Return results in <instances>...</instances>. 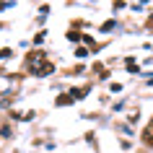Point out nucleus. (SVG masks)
Listing matches in <instances>:
<instances>
[{
	"label": "nucleus",
	"mask_w": 153,
	"mask_h": 153,
	"mask_svg": "<svg viewBox=\"0 0 153 153\" xmlns=\"http://www.w3.org/2000/svg\"><path fill=\"white\" fill-rule=\"evenodd\" d=\"M26 65H29V70L36 73V75H49V73L55 70V68H52V62L44 57V52H31V55H29V60H26Z\"/></svg>",
	"instance_id": "1"
},
{
	"label": "nucleus",
	"mask_w": 153,
	"mask_h": 153,
	"mask_svg": "<svg viewBox=\"0 0 153 153\" xmlns=\"http://www.w3.org/2000/svg\"><path fill=\"white\" fill-rule=\"evenodd\" d=\"M145 143H151V145H153V122L148 125V130H145Z\"/></svg>",
	"instance_id": "2"
},
{
	"label": "nucleus",
	"mask_w": 153,
	"mask_h": 153,
	"mask_svg": "<svg viewBox=\"0 0 153 153\" xmlns=\"http://www.w3.org/2000/svg\"><path fill=\"white\" fill-rule=\"evenodd\" d=\"M112 29H114V21H106V24L101 26V31H112Z\"/></svg>",
	"instance_id": "3"
},
{
	"label": "nucleus",
	"mask_w": 153,
	"mask_h": 153,
	"mask_svg": "<svg viewBox=\"0 0 153 153\" xmlns=\"http://www.w3.org/2000/svg\"><path fill=\"white\" fill-rule=\"evenodd\" d=\"M68 39H70V42H78V39H81V34H78V31H70V34H68Z\"/></svg>",
	"instance_id": "4"
}]
</instances>
